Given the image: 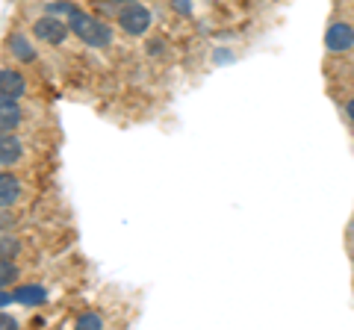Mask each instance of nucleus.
<instances>
[{
	"instance_id": "nucleus-16",
	"label": "nucleus",
	"mask_w": 354,
	"mask_h": 330,
	"mask_svg": "<svg viewBox=\"0 0 354 330\" xmlns=\"http://www.w3.org/2000/svg\"><path fill=\"white\" fill-rule=\"evenodd\" d=\"M6 304H12V295H9L6 289H0V310H3Z\"/></svg>"
},
{
	"instance_id": "nucleus-12",
	"label": "nucleus",
	"mask_w": 354,
	"mask_h": 330,
	"mask_svg": "<svg viewBox=\"0 0 354 330\" xmlns=\"http://www.w3.org/2000/svg\"><path fill=\"white\" fill-rule=\"evenodd\" d=\"M21 254V242L12 233H0V260H12Z\"/></svg>"
},
{
	"instance_id": "nucleus-9",
	"label": "nucleus",
	"mask_w": 354,
	"mask_h": 330,
	"mask_svg": "<svg viewBox=\"0 0 354 330\" xmlns=\"http://www.w3.org/2000/svg\"><path fill=\"white\" fill-rule=\"evenodd\" d=\"M9 50H12V57L21 59V62H36V48L27 41V36H21V32H12V36L6 39Z\"/></svg>"
},
{
	"instance_id": "nucleus-17",
	"label": "nucleus",
	"mask_w": 354,
	"mask_h": 330,
	"mask_svg": "<svg viewBox=\"0 0 354 330\" xmlns=\"http://www.w3.org/2000/svg\"><path fill=\"white\" fill-rule=\"evenodd\" d=\"M346 115H348V118H351V121H354V97H351V101H348V104H346Z\"/></svg>"
},
{
	"instance_id": "nucleus-14",
	"label": "nucleus",
	"mask_w": 354,
	"mask_h": 330,
	"mask_svg": "<svg viewBox=\"0 0 354 330\" xmlns=\"http://www.w3.org/2000/svg\"><path fill=\"white\" fill-rule=\"evenodd\" d=\"M6 327H18V318L0 310V330H6Z\"/></svg>"
},
{
	"instance_id": "nucleus-4",
	"label": "nucleus",
	"mask_w": 354,
	"mask_h": 330,
	"mask_svg": "<svg viewBox=\"0 0 354 330\" xmlns=\"http://www.w3.org/2000/svg\"><path fill=\"white\" fill-rule=\"evenodd\" d=\"M32 32H36L39 41H48V45H62L65 36H68V24L62 18H53V15H44L32 24Z\"/></svg>"
},
{
	"instance_id": "nucleus-1",
	"label": "nucleus",
	"mask_w": 354,
	"mask_h": 330,
	"mask_svg": "<svg viewBox=\"0 0 354 330\" xmlns=\"http://www.w3.org/2000/svg\"><path fill=\"white\" fill-rule=\"evenodd\" d=\"M68 30L88 48H106L109 41H113V32H109V27L104 24V21H97V18L86 15V12L68 15Z\"/></svg>"
},
{
	"instance_id": "nucleus-8",
	"label": "nucleus",
	"mask_w": 354,
	"mask_h": 330,
	"mask_svg": "<svg viewBox=\"0 0 354 330\" xmlns=\"http://www.w3.org/2000/svg\"><path fill=\"white\" fill-rule=\"evenodd\" d=\"M27 124V113L18 101H0V133H18Z\"/></svg>"
},
{
	"instance_id": "nucleus-13",
	"label": "nucleus",
	"mask_w": 354,
	"mask_h": 330,
	"mask_svg": "<svg viewBox=\"0 0 354 330\" xmlns=\"http://www.w3.org/2000/svg\"><path fill=\"white\" fill-rule=\"evenodd\" d=\"M77 324L80 327H101L104 322H101V316H80L77 318Z\"/></svg>"
},
{
	"instance_id": "nucleus-2",
	"label": "nucleus",
	"mask_w": 354,
	"mask_h": 330,
	"mask_svg": "<svg viewBox=\"0 0 354 330\" xmlns=\"http://www.w3.org/2000/svg\"><path fill=\"white\" fill-rule=\"evenodd\" d=\"M27 159V145L18 133H0V171L15 168Z\"/></svg>"
},
{
	"instance_id": "nucleus-7",
	"label": "nucleus",
	"mask_w": 354,
	"mask_h": 330,
	"mask_svg": "<svg viewBox=\"0 0 354 330\" xmlns=\"http://www.w3.org/2000/svg\"><path fill=\"white\" fill-rule=\"evenodd\" d=\"M325 48L330 53H348L354 48V27L342 24V21L330 24L328 32H325Z\"/></svg>"
},
{
	"instance_id": "nucleus-18",
	"label": "nucleus",
	"mask_w": 354,
	"mask_h": 330,
	"mask_svg": "<svg viewBox=\"0 0 354 330\" xmlns=\"http://www.w3.org/2000/svg\"><path fill=\"white\" fill-rule=\"evenodd\" d=\"M113 3H136V0H113Z\"/></svg>"
},
{
	"instance_id": "nucleus-15",
	"label": "nucleus",
	"mask_w": 354,
	"mask_h": 330,
	"mask_svg": "<svg viewBox=\"0 0 354 330\" xmlns=\"http://www.w3.org/2000/svg\"><path fill=\"white\" fill-rule=\"evenodd\" d=\"M171 6L177 9V12H183V15L192 12V0H171Z\"/></svg>"
},
{
	"instance_id": "nucleus-10",
	"label": "nucleus",
	"mask_w": 354,
	"mask_h": 330,
	"mask_svg": "<svg viewBox=\"0 0 354 330\" xmlns=\"http://www.w3.org/2000/svg\"><path fill=\"white\" fill-rule=\"evenodd\" d=\"M12 301L15 304H24V307L41 304L44 301V289H41V286H18V289L12 292Z\"/></svg>"
},
{
	"instance_id": "nucleus-5",
	"label": "nucleus",
	"mask_w": 354,
	"mask_h": 330,
	"mask_svg": "<svg viewBox=\"0 0 354 330\" xmlns=\"http://www.w3.org/2000/svg\"><path fill=\"white\" fill-rule=\"evenodd\" d=\"M30 92L24 74L15 68H0V101H21Z\"/></svg>"
},
{
	"instance_id": "nucleus-6",
	"label": "nucleus",
	"mask_w": 354,
	"mask_h": 330,
	"mask_svg": "<svg viewBox=\"0 0 354 330\" xmlns=\"http://www.w3.org/2000/svg\"><path fill=\"white\" fill-rule=\"evenodd\" d=\"M21 197H24V183L18 174H12V168H3L0 171V210L21 204Z\"/></svg>"
},
{
	"instance_id": "nucleus-11",
	"label": "nucleus",
	"mask_w": 354,
	"mask_h": 330,
	"mask_svg": "<svg viewBox=\"0 0 354 330\" xmlns=\"http://www.w3.org/2000/svg\"><path fill=\"white\" fill-rule=\"evenodd\" d=\"M21 278V271L12 260H0V289H9L15 280Z\"/></svg>"
},
{
	"instance_id": "nucleus-3",
	"label": "nucleus",
	"mask_w": 354,
	"mask_h": 330,
	"mask_svg": "<svg viewBox=\"0 0 354 330\" xmlns=\"http://www.w3.org/2000/svg\"><path fill=\"white\" fill-rule=\"evenodd\" d=\"M118 24H121L124 32H130V36H142V32L151 27V12L145 6H139V3H127L118 12Z\"/></svg>"
}]
</instances>
